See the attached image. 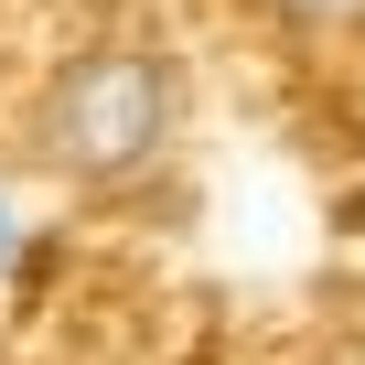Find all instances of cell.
I'll return each mask as SVG.
<instances>
[{
    "mask_svg": "<svg viewBox=\"0 0 365 365\" xmlns=\"http://www.w3.org/2000/svg\"><path fill=\"white\" fill-rule=\"evenodd\" d=\"M182 140V65L150 33H97L76 43L43 97H33V161L76 194H129Z\"/></svg>",
    "mask_w": 365,
    "mask_h": 365,
    "instance_id": "obj_1",
    "label": "cell"
},
{
    "mask_svg": "<svg viewBox=\"0 0 365 365\" xmlns=\"http://www.w3.org/2000/svg\"><path fill=\"white\" fill-rule=\"evenodd\" d=\"M279 22H301V33H344V22H365V0H269Z\"/></svg>",
    "mask_w": 365,
    "mask_h": 365,
    "instance_id": "obj_2",
    "label": "cell"
},
{
    "mask_svg": "<svg viewBox=\"0 0 365 365\" xmlns=\"http://www.w3.org/2000/svg\"><path fill=\"white\" fill-rule=\"evenodd\" d=\"M22 237H33V226H22V194L0 182V290H11V269H22Z\"/></svg>",
    "mask_w": 365,
    "mask_h": 365,
    "instance_id": "obj_3",
    "label": "cell"
}]
</instances>
